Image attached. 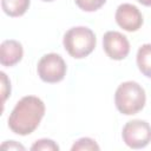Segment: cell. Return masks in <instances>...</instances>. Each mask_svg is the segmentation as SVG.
Here are the masks:
<instances>
[{
  "instance_id": "e0dca14e",
  "label": "cell",
  "mask_w": 151,
  "mask_h": 151,
  "mask_svg": "<svg viewBox=\"0 0 151 151\" xmlns=\"http://www.w3.org/2000/svg\"><path fill=\"white\" fill-rule=\"evenodd\" d=\"M42 1H46V2H50V1H54V0H42Z\"/></svg>"
},
{
  "instance_id": "ba28073f",
  "label": "cell",
  "mask_w": 151,
  "mask_h": 151,
  "mask_svg": "<svg viewBox=\"0 0 151 151\" xmlns=\"http://www.w3.org/2000/svg\"><path fill=\"white\" fill-rule=\"evenodd\" d=\"M24 55L22 45L13 39H8L0 45V63L2 66L11 67L18 64Z\"/></svg>"
},
{
  "instance_id": "9c48e42d",
  "label": "cell",
  "mask_w": 151,
  "mask_h": 151,
  "mask_svg": "<svg viewBox=\"0 0 151 151\" xmlns=\"http://www.w3.org/2000/svg\"><path fill=\"white\" fill-rule=\"evenodd\" d=\"M137 66L147 78H151V44H144L137 52Z\"/></svg>"
},
{
  "instance_id": "8992f818",
  "label": "cell",
  "mask_w": 151,
  "mask_h": 151,
  "mask_svg": "<svg viewBox=\"0 0 151 151\" xmlns=\"http://www.w3.org/2000/svg\"><path fill=\"white\" fill-rule=\"evenodd\" d=\"M103 47L105 53L113 60H122L130 52L127 38L117 31H109L103 37Z\"/></svg>"
},
{
  "instance_id": "5b68a950",
  "label": "cell",
  "mask_w": 151,
  "mask_h": 151,
  "mask_svg": "<svg viewBox=\"0 0 151 151\" xmlns=\"http://www.w3.org/2000/svg\"><path fill=\"white\" fill-rule=\"evenodd\" d=\"M37 71L42 81L53 84L64 79L66 74V64L61 55L57 53H47L39 60Z\"/></svg>"
},
{
  "instance_id": "6da1fadb",
  "label": "cell",
  "mask_w": 151,
  "mask_h": 151,
  "mask_svg": "<svg viewBox=\"0 0 151 151\" xmlns=\"http://www.w3.org/2000/svg\"><path fill=\"white\" fill-rule=\"evenodd\" d=\"M44 114V101L35 96H26L21 98L12 110L8 117V126L12 132L27 136L39 126Z\"/></svg>"
},
{
  "instance_id": "30bf717a",
  "label": "cell",
  "mask_w": 151,
  "mask_h": 151,
  "mask_svg": "<svg viewBox=\"0 0 151 151\" xmlns=\"http://www.w3.org/2000/svg\"><path fill=\"white\" fill-rule=\"evenodd\" d=\"M29 0H1L2 11L9 17H20L29 7Z\"/></svg>"
},
{
  "instance_id": "277c9868",
  "label": "cell",
  "mask_w": 151,
  "mask_h": 151,
  "mask_svg": "<svg viewBox=\"0 0 151 151\" xmlns=\"http://www.w3.org/2000/svg\"><path fill=\"white\" fill-rule=\"evenodd\" d=\"M122 137L129 147H145L151 142V126L147 122L142 119L130 120L124 125Z\"/></svg>"
},
{
  "instance_id": "7a4b0ae2",
  "label": "cell",
  "mask_w": 151,
  "mask_h": 151,
  "mask_svg": "<svg viewBox=\"0 0 151 151\" xmlns=\"http://www.w3.org/2000/svg\"><path fill=\"white\" fill-rule=\"evenodd\" d=\"M146 101L144 88L136 81L122 83L114 93V104L117 110L125 114H136L143 110Z\"/></svg>"
},
{
  "instance_id": "5bb4252c",
  "label": "cell",
  "mask_w": 151,
  "mask_h": 151,
  "mask_svg": "<svg viewBox=\"0 0 151 151\" xmlns=\"http://www.w3.org/2000/svg\"><path fill=\"white\" fill-rule=\"evenodd\" d=\"M1 76V93H2V103L7 99V97L11 94V83L6 76L5 72H0Z\"/></svg>"
},
{
  "instance_id": "52a82bcc",
  "label": "cell",
  "mask_w": 151,
  "mask_h": 151,
  "mask_svg": "<svg viewBox=\"0 0 151 151\" xmlns=\"http://www.w3.org/2000/svg\"><path fill=\"white\" fill-rule=\"evenodd\" d=\"M116 22L127 32H136L143 25V15L138 7L131 4H122L116 11Z\"/></svg>"
},
{
  "instance_id": "4fadbf2b",
  "label": "cell",
  "mask_w": 151,
  "mask_h": 151,
  "mask_svg": "<svg viewBox=\"0 0 151 151\" xmlns=\"http://www.w3.org/2000/svg\"><path fill=\"white\" fill-rule=\"evenodd\" d=\"M31 150H33V151H40V150H42V151H58L59 150V146L52 139L44 138V139L37 140L31 146Z\"/></svg>"
},
{
  "instance_id": "7c38bea8",
  "label": "cell",
  "mask_w": 151,
  "mask_h": 151,
  "mask_svg": "<svg viewBox=\"0 0 151 151\" xmlns=\"http://www.w3.org/2000/svg\"><path fill=\"white\" fill-rule=\"evenodd\" d=\"M74 2L80 9L85 12H94L99 9L106 2V0H74Z\"/></svg>"
},
{
  "instance_id": "2e32d148",
  "label": "cell",
  "mask_w": 151,
  "mask_h": 151,
  "mask_svg": "<svg viewBox=\"0 0 151 151\" xmlns=\"http://www.w3.org/2000/svg\"><path fill=\"white\" fill-rule=\"evenodd\" d=\"M137 1L144 6H151V0H137Z\"/></svg>"
},
{
  "instance_id": "9a60e30c",
  "label": "cell",
  "mask_w": 151,
  "mask_h": 151,
  "mask_svg": "<svg viewBox=\"0 0 151 151\" xmlns=\"http://www.w3.org/2000/svg\"><path fill=\"white\" fill-rule=\"evenodd\" d=\"M1 147L2 149H8V150H25V147L21 144L17 143L15 140H7L1 145Z\"/></svg>"
},
{
  "instance_id": "3957f363",
  "label": "cell",
  "mask_w": 151,
  "mask_h": 151,
  "mask_svg": "<svg viewBox=\"0 0 151 151\" xmlns=\"http://www.w3.org/2000/svg\"><path fill=\"white\" fill-rule=\"evenodd\" d=\"M63 44L71 57L81 59L92 53L96 47L97 39L94 32L91 28L85 26H77L70 28L64 34Z\"/></svg>"
},
{
  "instance_id": "8fae6325",
  "label": "cell",
  "mask_w": 151,
  "mask_h": 151,
  "mask_svg": "<svg viewBox=\"0 0 151 151\" xmlns=\"http://www.w3.org/2000/svg\"><path fill=\"white\" fill-rule=\"evenodd\" d=\"M99 145L96 143L94 139L92 138H88V137H84V138H80L78 139L71 147L72 151H87V150H99Z\"/></svg>"
}]
</instances>
